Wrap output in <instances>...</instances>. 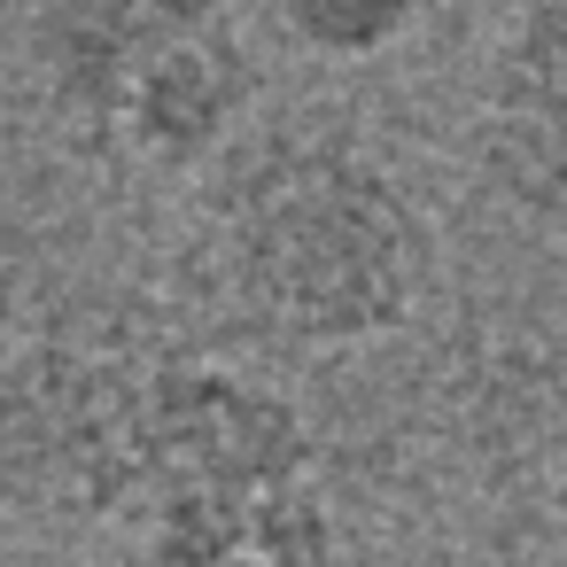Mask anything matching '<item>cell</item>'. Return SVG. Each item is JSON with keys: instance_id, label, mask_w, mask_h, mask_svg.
<instances>
[{"instance_id": "cell-1", "label": "cell", "mask_w": 567, "mask_h": 567, "mask_svg": "<svg viewBox=\"0 0 567 567\" xmlns=\"http://www.w3.org/2000/svg\"><path fill=\"white\" fill-rule=\"evenodd\" d=\"M218 272L265 334L373 350L427 303L435 234L404 179L350 133H272L218 179Z\"/></svg>"}, {"instance_id": "cell-2", "label": "cell", "mask_w": 567, "mask_h": 567, "mask_svg": "<svg viewBox=\"0 0 567 567\" xmlns=\"http://www.w3.org/2000/svg\"><path fill=\"white\" fill-rule=\"evenodd\" d=\"M24 63L48 133L86 164L195 172L257 110L234 0H32Z\"/></svg>"}, {"instance_id": "cell-3", "label": "cell", "mask_w": 567, "mask_h": 567, "mask_svg": "<svg viewBox=\"0 0 567 567\" xmlns=\"http://www.w3.org/2000/svg\"><path fill=\"white\" fill-rule=\"evenodd\" d=\"M148 342L48 327L0 365V497L48 528H125L148 497Z\"/></svg>"}, {"instance_id": "cell-4", "label": "cell", "mask_w": 567, "mask_h": 567, "mask_svg": "<svg viewBox=\"0 0 567 567\" xmlns=\"http://www.w3.org/2000/svg\"><path fill=\"white\" fill-rule=\"evenodd\" d=\"M474 156L520 218L567 226V0H528L489 40Z\"/></svg>"}, {"instance_id": "cell-5", "label": "cell", "mask_w": 567, "mask_h": 567, "mask_svg": "<svg viewBox=\"0 0 567 567\" xmlns=\"http://www.w3.org/2000/svg\"><path fill=\"white\" fill-rule=\"evenodd\" d=\"M125 544L133 567H350L342 520L311 474L156 497Z\"/></svg>"}, {"instance_id": "cell-6", "label": "cell", "mask_w": 567, "mask_h": 567, "mask_svg": "<svg viewBox=\"0 0 567 567\" xmlns=\"http://www.w3.org/2000/svg\"><path fill=\"white\" fill-rule=\"evenodd\" d=\"M435 9H443V0H272V24L311 63H381Z\"/></svg>"}, {"instance_id": "cell-7", "label": "cell", "mask_w": 567, "mask_h": 567, "mask_svg": "<svg viewBox=\"0 0 567 567\" xmlns=\"http://www.w3.org/2000/svg\"><path fill=\"white\" fill-rule=\"evenodd\" d=\"M551 544H559V567H567V458L551 474Z\"/></svg>"}]
</instances>
